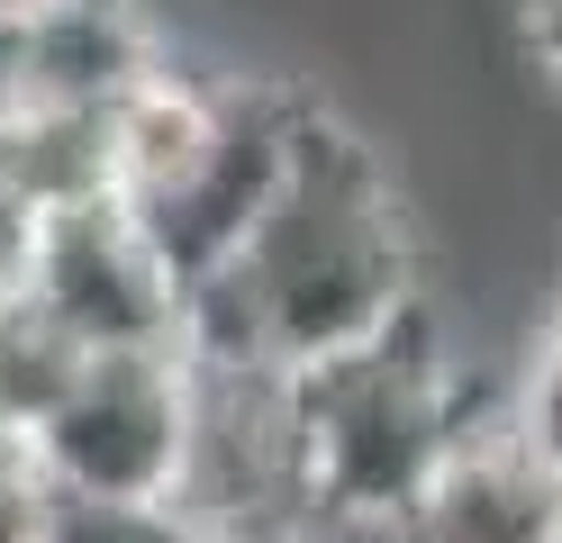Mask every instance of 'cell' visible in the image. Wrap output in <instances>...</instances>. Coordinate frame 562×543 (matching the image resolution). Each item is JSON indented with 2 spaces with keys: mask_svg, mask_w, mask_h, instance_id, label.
I'll return each instance as SVG.
<instances>
[{
  "mask_svg": "<svg viewBox=\"0 0 562 543\" xmlns=\"http://www.w3.org/2000/svg\"><path fill=\"white\" fill-rule=\"evenodd\" d=\"M427 308V245L391 155L318 109L281 191L209 281L182 290V353L200 372H308Z\"/></svg>",
  "mask_w": 562,
  "mask_h": 543,
  "instance_id": "1",
  "label": "cell"
},
{
  "mask_svg": "<svg viewBox=\"0 0 562 543\" xmlns=\"http://www.w3.org/2000/svg\"><path fill=\"white\" fill-rule=\"evenodd\" d=\"M472 408L481 398L472 372L453 362L436 299L408 308L391 336L291 372V434L318 534H400Z\"/></svg>",
  "mask_w": 562,
  "mask_h": 543,
  "instance_id": "2",
  "label": "cell"
},
{
  "mask_svg": "<svg viewBox=\"0 0 562 543\" xmlns=\"http://www.w3.org/2000/svg\"><path fill=\"white\" fill-rule=\"evenodd\" d=\"M200 444V362L182 344H119L91 353L74 389L37 426V453L82 507H127V517H172Z\"/></svg>",
  "mask_w": 562,
  "mask_h": 543,
  "instance_id": "3",
  "label": "cell"
},
{
  "mask_svg": "<svg viewBox=\"0 0 562 543\" xmlns=\"http://www.w3.org/2000/svg\"><path fill=\"white\" fill-rule=\"evenodd\" d=\"M27 299H37L82 353H119V344H182V281L155 253L146 217L119 191L64 200L37 217L27 236Z\"/></svg>",
  "mask_w": 562,
  "mask_h": 543,
  "instance_id": "4",
  "label": "cell"
},
{
  "mask_svg": "<svg viewBox=\"0 0 562 543\" xmlns=\"http://www.w3.org/2000/svg\"><path fill=\"white\" fill-rule=\"evenodd\" d=\"M318 91H291V82H227V118H218V145L200 155V172L182 191H164L146 217L155 253L172 263V281H209L245 245V227L263 217V200L281 191V172H291L308 118H318Z\"/></svg>",
  "mask_w": 562,
  "mask_h": 543,
  "instance_id": "5",
  "label": "cell"
},
{
  "mask_svg": "<svg viewBox=\"0 0 562 543\" xmlns=\"http://www.w3.org/2000/svg\"><path fill=\"white\" fill-rule=\"evenodd\" d=\"M553 517H562V480L526 453L499 398H481L453 453L436 462V480L417 489L400 543H553Z\"/></svg>",
  "mask_w": 562,
  "mask_h": 543,
  "instance_id": "6",
  "label": "cell"
},
{
  "mask_svg": "<svg viewBox=\"0 0 562 543\" xmlns=\"http://www.w3.org/2000/svg\"><path fill=\"white\" fill-rule=\"evenodd\" d=\"M227 118V82H200V72H172L164 55L119 82L100 100V145H110V191L127 208H155L164 191H182L200 172V155L218 145Z\"/></svg>",
  "mask_w": 562,
  "mask_h": 543,
  "instance_id": "7",
  "label": "cell"
},
{
  "mask_svg": "<svg viewBox=\"0 0 562 543\" xmlns=\"http://www.w3.org/2000/svg\"><path fill=\"white\" fill-rule=\"evenodd\" d=\"M82 362L91 353L64 336L27 290H10V299H0V434H37L55 417V398L74 389Z\"/></svg>",
  "mask_w": 562,
  "mask_h": 543,
  "instance_id": "8",
  "label": "cell"
},
{
  "mask_svg": "<svg viewBox=\"0 0 562 543\" xmlns=\"http://www.w3.org/2000/svg\"><path fill=\"white\" fill-rule=\"evenodd\" d=\"M499 408H508V426L526 434V453H536L553 480H562V299L536 317V336H526V362L508 372Z\"/></svg>",
  "mask_w": 562,
  "mask_h": 543,
  "instance_id": "9",
  "label": "cell"
},
{
  "mask_svg": "<svg viewBox=\"0 0 562 543\" xmlns=\"http://www.w3.org/2000/svg\"><path fill=\"white\" fill-rule=\"evenodd\" d=\"M74 525V489L55 480L37 434H0V543H64Z\"/></svg>",
  "mask_w": 562,
  "mask_h": 543,
  "instance_id": "10",
  "label": "cell"
},
{
  "mask_svg": "<svg viewBox=\"0 0 562 543\" xmlns=\"http://www.w3.org/2000/svg\"><path fill=\"white\" fill-rule=\"evenodd\" d=\"M27 236H37V208H27V191L10 181V163H0V299L27 281Z\"/></svg>",
  "mask_w": 562,
  "mask_h": 543,
  "instance_id": "11",
  "label": "cell"
},
{
  "mask_svg": "<svg viewBox=\"0 0 562 543\" xmlns=\"http://www.w3.org/2000/svg\"><path fill=\"white\" fill-rule=\"evenodd\" d=\"M526 46H536V64L562 82V0H526Z\"/></svg>",
  "mask_w": 562,
  "mask_h": 543,
  "instance_id": "12",
  "label": "cell"
},
{
  "mask_svg": "<svg viewBox=\"0 0 562 543\" xmlns=\"http://www.w3.org/2000/svg\"><path fill=\"white\" fill-rule=\"evenodd\" d=\"M46 10H55V0H0V46H10V36H27Z\"/></svg>",
  "mask_w": 562,
  "mask_h": 543,
  "instance_id": "13",
  "label": "cell"
},
{
  "mask_svg": "<svg viewBox=\"0 0 562 543\" xmlns=\"http://www.w3.org/2000/svg\"><path fill=\"white\" fill-rule=\"evenodd\" d=\"M553 543H562V517H553Z\"/></svg>",
  "mask_w": 562,
  "mask_h": 543,
  "instance_id": "14",
  "label": "cell"
},
{
  "mask_svg": "<svg viewBox=\"0 0 562 543\" xmlns=\"http://www.w3.org/2000/svg\"><path fill=\"white\" fill-rule=\"evenodd\" d=\"M308 543H327V534H308Z\"/></svg>",
  "mask_w": 562,
  "mask_h": 543,
  "instance_id": "15",
  "label": "cell"
}]
</instances>
